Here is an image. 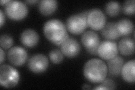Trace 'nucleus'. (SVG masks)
I'll return each mask as SVG.
<instances>
[{
    "label": "nucleus",
    "instance_id": "obj_1",
    "mask_svg": "<svg viewBox=\"0 0 135 90\" xmlns=\"http://www.w3.org/2000/svg\"><path fill=\"white\" fill-rule=\"evenodd\" d=\"M43 31L46 38L57 46H60L69 37L65 25L58 19H51L46 21Z\"/></svg>",
    "mask_w": 135,
    "mask_h": 90
},
{
    "label": "nucleus",
    "instance_id": "obj_2",
    "mask_svg": "<svg viewBox=\"0 0 135 90\" xmlns=\"http://www.w3.org/2000/svg\"><path fill=\"white\" fill-rule=\"evenodd\" d=\"M108 73L107 64L99 59H92L84 66L83 74L87 80L92 83H101Z\"/></svg>",
    "mask_w": 135,
    "mask_h": 90
},
{
    "label": "nucleus",
    "instance_id": "obj_3",
    "mask_svg": "<svg viewBox=\"0 0 135 90\" xmlns=\"http://www.w3.org/2000/svg\"><path fill=\"white\" fill-rule=\"evenodd\" d=\"M19 73L12 67L3 64L0 67V84L5 88H12L18 84L19 81Z\"/></svg>",
    "mask_w": 135,
    "mask_h": 90
},
{
    "label": "nucleus",
    "instance_id": "obj_4",
    "mask_svg": "<svg viewBox=\"0 0 135 90\" xmlns=\"http://www.w3.org/2000/svg\"><path fill=\"white\" fill-rule=\"evenodd\" d=\"M5 12L10 19L13 20H20L26 17L28 9L27 5L22 2L9 1L6 5Z\"/></svg>",
    "mask_w": 135,
    "mask_h": 90
},
{
    "label": "nucleus",
    "instance_id": "obj_5",
    "mask_svg": "<svg viewBox=\"0 0 135 90\" xmlns=\"http://www.w3.org/2000/svg\"><path fill=\"white\" fill-rule=\"evenodd\" d=\"M106 16L99 8H92L88 10L87 18L88 27L95 31L102 29L106 24Z\"/></svg>",
    "mask_w": 135,
    "mask_h": 90
},
{
    "label": "nucleus",
    "instance_id": "obj_6",
    "mask_svg": "<svg viewBox=\"0 0 135 90\" xmlns=\"http://www.w3.org/2000/svg\"><path fill=\"white\" fill-rule=\"evenodd\" d=\"M118 52L116 42L109 40L100 42L98 49V55L101 59L107 61L116 57Z\"/></svg>",
    "mask_w": 135,
    "mask_h": 90
},
{
    "label": "nucleus",
    "instance_id": "obj_7",
    "mask_svg": "<svg viewBox=\"0 0 135 90\" xmlns=\"http://www.w3.org/2000/svg\"><path fill=\"white\" fill-rule=\"evenodd\" d=\"M87 27V20L79 14L71 15L66 20V27L74 35H80L83 33Z\"/></svg>",
    "mask_w": 135,
    "mask_h": 90
},
{
    "label": "nucleus",
    "instance_id": "obj_8",
    "mask_svg": "<svg viewBox=\"0 0 135 90\" xmlns=\"http://www.w3.org/2000/svg\"><path fill=\"white\" fill-rule=\"evenodd\" d=\"M28 58L27 51L22 47H12L7 53L8 60L12 65L16 67L24 65L26 63Z\"/></svg>",
    "mask_w": 135,
    "mask_h": 90
},
{
    "label": "nucleus",
    "instance_id": "obj_9",
    "mask_svg": "<svg viewBox=\"0 0 135 90\" xmlns=\"http://www.w3.org/2000/svg\"><path fill=\"white\" fill-rule=\"evenodd\" d=\"M28 66L31 72L35 73H41L48 68V59L43 54H35L29 59Z\"/></svg>",
    "mask_w": 135,
    "mask_h": 90
},
{
    "label": "nucleus",
    "instance_id": "obj_10",
    "mask_svg": "<svg viewBox=\"0 0 135 90\" xmlns=\"http://www.w3.org/2000/svg\"><path fill=\"white\" fill-rule=\"evenodd\" d=\"M63 55L69 58H74L79 54L81 46L78 42L74 38L68 37L60 46Z\"/></svg>",
    "mask_w": 135,
    "mask_h": 90
},
{
    "label": "nucleus",
    "instance_id": "obj_11",
    "mask_svg": "<svg viewBox=\"0 0 135 90\" xmlns=\"http://www.w3.org/2000/svg\"><path fill=\"white\" fill-rule=\"evenodd\" d=\"M81 42L86 50L98 48L100 44V37L94 31H88L84 32L81 37Z\"/></svg>",
    "mask_w": 135,
    "mask_h": 90
},
{
    "label": "nucleus",
    "instance_id": "obj_12",
    "mask_svg": "<svg viewBox=\"0 0 135 90\" xmlns=\"http://www.w3.org/2000/svg\"><path fill=\"white\" fill-rule=\"evenodd\" d=\"M20 41L22 44L28 48H33L39 41V36L35 30L28 29L23 31L20 35Z\"/></svg>",
    "mask_w": 135,
    "mask_h": 90
},
{
    "label": "nucleus",
    "instance_id": "obj_13",
    "mask_svg": "<svg viewBox=\"0 0 135 90\" xmlns=\"http://www.w3.org/2000/svg\"><path fill=\"white\" fill-rule=\"evenodd\" d=\"M118 51L124 56H131L134 53V42L131 38L125 37L119 41L118 46Z\"/></svg>",
    "mask_w": 135,
    "mask_h": 90
},
{
    "label": "nucleus",
    "instance_id": "obj_14",
    "mask_svg": "<svg viewBox=\"0 0 135 90\" xmlns=\"http://www.w3.org/2000/svg\"><path fill=\"white\" fill-rule=\"evenodd\" d=\"M124 62L123 58L120 56H117L114 58L108 60L107 68L109 74L113 76L119 75L121 73Z\"/></svg>",
    "mask_w": 135,
    "mask_h": 90
},
{
    "label": "nucleus",
    "instance_id": "obj_15",
    "mask_svg": "<svg viewBox=\"0 0 135 90\" xmlns=\"http://www.w3.org/2000/svg\"><path fill=\"white\" fill-rule=\"evenodd\" d=\"M134 65L135 61L134 60H132L124 64L122 68V78L126 82L129 83H134L135 81Z\"/></svg>",
    "mask_w": 135,
    "mask_h": 90
},
{
    "label": "nucleus",
    "instance_id": "obj_16",
    "mask_svg": "<svg viewBox=\"0 0 135 90\" xmlns=\"http://www.w3.org/2000/svg\"><path fill=\"white\" fill-rule=\"evenodd\" d=\"M101 34L102 36L107 40H115L120 37L116 27V23L109 22L105 25L101 29Z\"/></svg>",
    "mask_w": 135,
    "mask_h": 90
},
{
    "label": "nucleus",
    "instance_id": "obj_17",
    "mask_svg": "<svg viewBox=\"0 0 135 90\" xmlns=\"http://www.w3.org/2000/svg\"><path fill=\"white\" fill-rule=\"evenodd\" d=\"M57 2L55 0H42L38 2V10L44 15H50L56 11Z\"/></svg>",
    "mask_w": 135,
    "mask_h": 90
},
{
    "label": "nucleus",
    "instance_id": "obj_18",
    "mask_svg": "<svg viewBox=\"0 0 135 90\" xmlns=\"http://www.w3.org/2000/svg\"><path fill=\"white\" fill-rule=\"evenodd\" d=\"M116 27L120 36H126L130 35L134 29L132 21L127 19H123L118 21L116 23Z\"/></svg>",
    "mask_w": 135,
    "mask_h": 90
},
{
    "label": "nucleus",
    "instance_id": "obj_19",
    "mask_svg": "<svg viewBox=\"0 0 135 90\" xmlns=\"http://www.w3.org/2000/svg\"><path fill=\"white\" fill-rule=\"evenodd\" d=\"M105 10L107 14L109 16H115L119 14L121 6L118 2L109 1L105 5Z\"/></svg>",
    "mask_w": 135,
    "mask_h": 90
},
{
    "label": "nucleus",
    "instance_id": "obj_20",
    "mask_svg": "<svg viewBox=\"0 0 135 90\" xmlns=\"http://www.w3.org/2000/svg\"><path fill=\"white\" fill-rule=\"evenodd\" d=\"M49 56L51 61L55 64H60L64 59V55L58 49L52 50L49 53Z\"/></svg>",
    "mask_w": 135,
    "mask_h": 90
},
{
    "label": "nucleus",
    "instance_id": "obj_21",
    "mask_svg": "<svg viewBox=\"0 0 135 90\" xmlns=\"http://www.w3.org/2000/svg\"><path fill=\"white\" fill-rule=\"evenodd\" d=\"M14 41L12 37L8 34H3L0 38L1 48L5 50L10 49L13 45Z\"/></svg>",
    "mask_w": 135,
    "mask_h": 90
},
{
    "label": "nucleus",
    "instance_id": "obj_22",
    "mask_svg": "<svg viewBox=\"0 0 135 90\" xmlns=\"http://www.w3.org/2000/svg\"><path fill=\"white\" fill-rule=\"evenodd\" d=\"M135 2L134 0H129V1H126L123 3V6H122V10L123 12L128 15H134L135 8Z\"/></svg>",
    "mask_w": 135,
    "mask_h": 90
},
{
    "label": "nucleus",
    "instance_id": "obj_23",
    "mask_svg": "<svg viewBox=\"0 0 135 90\" xmlns=\"http://www.w3.org/2000/svg\"><path fill=\"white\" fill-rule=\"evenodd\" d=\"M100 85L104 87L107 89H114L116 88L114 82L110 79L105 78V80L101 82Z\"/></svg>",
    "mask_w": 135,
    "mask_h": 90
},
{
    "label": "nucleus",
    "instance_id": "obj_24",
    "mask_svg": "<svg viewBox=\"0 0 135 90\" xmlns=\"http://www.w3.org/2000/svg\"><path fill=\"white\" fill-rule=\"evenodd\" d=\"M98 48H95L86 50L88 53H89L91 55H98Z\"/></svg>",
    "mask_w": 135,
    "mask_h": 90
},
{
    "label": "nucleus",
    "instance_id": "obj_25",
    "mask_svg": "<svg viewBox=\"0 0 135 90\" xmlns=\"http://www.w3.org/2000/svg\"><path fill=\"white\" fill-rule=\"evenodd\" d=\"M0 15H1V22H0V26L2 27L3 24L5 23V16L3 14V12L2 10H0Z\"/></svg>",
    "mask_w": 135,
    "mask_h": 90
},
{
    "label": "nucleus",
    "instance_id": "obj_26",
    "mask_svg": "<svg viewBox=\"0 0 135 90\" xmlns=\"http://www.w3.org/2000/svg\"><path fill=\"white\" fill-rule=\"evenodd\" d=\"M0 51H1V59H0V64H2L3 61H4V60L5 59V52H4L3 49L2 48L0 49Z\"/></svg>",
    "mask_w": 135,
    "mask_h": 90
},
{
    "label": "nucleus",
    "instance_id": "obj_27",
    "mask_svg": "<svg viewBox=\"0 0 135 90\" xmlns=\"http://www.w3.org/2000/svg\"><path fill=\"white\" fill-rule=\"evenodd\" d=\"M88 13V10H86V11H83L81 12H80L79 14H78L80 16H81L83 18H84L85 20H87V15Z\"/></svg>",
    "mask_w": 135,
    "mask_h": 90
},
{
    "label": "nucleus",
    "instance_id": "obj_28",
    "mask_svg": "<svg viewBox=\"0 0 135 90\" xmlns=\"http://www.w3.org/2000/svg\"><path fill=\"white\" fill-rule=\"evenodd\" d=\"M83 89H91V87L90 86H89L88 84H84L83 86V87H82Z\"/></svg>",
    "mask_w": 135,
    "mask_h": 90
},
{
    "label": "nucleus",
    "instance_id": "obj_29",
    "mask_svg": "<svg viewBox=\"0 0 135 90\" xmlns=\"http://www.w3.org/2000/svg\"><path fill=\"white\" fill-rule=\"evenodd\" d=\"M8 2H9V1H3V0H2V1L0 2V3H1V6H3L4 5H6Z\"/></svg>",
    "mask_w": 135,
    "mask_h": 90
},
{
    "label": "nucleus",
    "instance_id": "obj_30",
    "mask_svg": "<svg viewBox=\"0 0 135 90\" xmlns=\"http://www.w3.org/2000/svg\"><path fill=\"white\" fill-rule=\"evenodd\" d=\"M26 2L28 3H36V2H39L38 1H27Z\"/></svg>",
    "mask_w": 135,
    "mask_h": 90
}]
</instances>
